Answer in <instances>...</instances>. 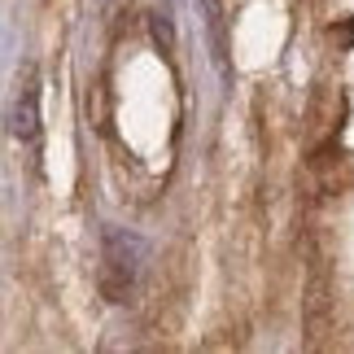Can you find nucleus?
I'll list each match as a JSON object with an SVG mask.
<instances>
[{
	"instance_id": "nucleus-1",
	"label": "nucleus",
	"mask_w": 354,
	"mask_h": 354,
	"mask_svg": "<svg viewBox=\"0 0 354 354\" xmlns=\"http://www.w3.org/2000/svg\"><path fill=\"white\" fill-rule=\"evenodd\" d=\"M145 267V241L131 232H105V250H101V293L110 302H127L136 280Z\"/></svg>"
},
{
	"instance_id": "nucleus-2",
	"label": "nucleus",
	"mask_w": 354,
	"mask_h": 354,
	"mask_svg": "<svg viewBox=\"0 0 354 354\" xmlns=\"http://www.w3.org/2000/svg\"><path fill=\"white\" fill-rule=\"evenodd\" d=\"M9 131L18 136V140H26V145L39 136V92H35V79H26V84L18 88V97H13V105H9Z\"/></svg>"
}]
</instances>
